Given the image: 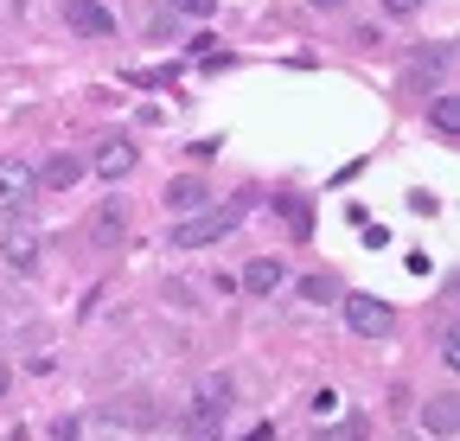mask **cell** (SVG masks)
<instances>
[{
    "label": "cell",
    "instance_id": "obj_15",
    "mask_svg": "<svg viewBox=\"0 0 460 441\" xmlns=\"http://www.w3.org/2000/svg\"><path fill=\"white\" fill-rule=\"evenodd\" d=\"M320 441H365V422H332L320 428Z\"/></svg>",
    "mask_w": 460,
    "mask_h": 441
},
{
    "label": "cell",
    "instance_id": "obj_4",
    "mask_svg": "<svg viewBox=\"0 0 460 441\" xmlns=\"http://www.w3.org/2000/svg\"><path fill=\"white\" fill-rule=\"evenodd\" d=\"M345 326H352L358 340H384L390 326H396V313H390V301H377V295H345Z\"/></svg>",
    "mask_w": 460,
    "mask_h": 441
},
{
    "label": "cell",
    "instance_id": "obj_3",
    "mask_svg": "<svg viewBox=\"0 0 460 441\" xmlns=\"http://www.w3.org/2000/svg\"><path fill=\"white\" fill-rule=\"evenodd\" d=\"M39 198V173L20 154H0V211H26Z\"/></svg>",
    "mask_w": 460,
    "mask_h": 441
},
{
    "label": "cell",
    "instance_id": "obj_6",
    "mask_svg": "<svg viewBox=\"0 0 460 441\" xmlns=\"http://www.w3.org/2000/svg\"><path fill=\"white\" fill-rule=\"evenodd\" d=\"M65 26L84 32V39H115V13L102 0H65Z\"/></svg>",
    "mask_w": 460,
    "mask_h": 441
},
{
    "label": "cell",
    "instance_id": "obj_23",
    "mask_svg": "<svg viewBox=\"0 0 460 441\" xmlns=\"http://www.w3.org/2000/svg\"><path fill=\"white\" fill-rule=\"evenodd\" d=\"M13 391V371H7V358H0V397H7Z\"/></svg>",
    "mask_w": 460,
    "mask_h": 441
},
{
    "label": "cell",
    "instance_id": "obj_10",
    "mask_svg": "<svg viewBox=\"0 0 460 441\" xmlns=\"http://www.w3.org/2000/svg\"><path fill=\"white\" fill-rule=\"evenodd\" d=\"M77 180H84V160H77V154H51V160H45V173H39L45 192H71Z\"/></svg>",
    "mask_w": 460,
    "mask_h": 441
},
{
    "label": "cell",
    "instance_id": "obj_20",
    "mask_svg": "<svg viewBox=\"0 0 460 441\" xmlns=\"http://www.w3.org/2000/svg\"><path fill=\"white\" fill-rule=\"evenodd\" d=\"M314 410H320V422H326V416H339V397H332V391H314Z\"/></svg>",
    "mask_w": 460,
    "mask_h": 441
},
{
    "label": "cell",
    "instance_id": "obj_9",
    "mask_svg": "<svg viewBox=\"0 0 460 441\" xmlns=\"http://www.w3.org/2000/svg\"><path fill=\"white\" fill-rule=\"evenodd\" d=\"M128 167H135V141L115 135V141H102V147H96V180H109V186H115Z\"/></svg>",
    "mask_w": 460,
    "mask_h": 441
},
{
    "label": "cell",
    "instance_id": "obj_13",
    "mask_svg": "<svg viewBox=\"0 0 460 441\" xmlns=\"http://www.w3.org/2000/svg\"><path fill=\"white\" fill-rule=\"evenodd\" d=\"M205 205H211V192L199 180H172L166 186V211H205Z\"/></svg>",
    "mask_w": 460,
    "mask_h": 441
},
{
    "label": "cell",
    "instance_id": "obj_18",
    "mask_svg": "<svg viewBox=\"0 0 460 441\" xmlns=\"http://www.w3.org/2000/svg\"><path fill=\"white\" fill-rule=\"evenodd\" d=\"M429 0H384V13H396V20H410V13H422Z\"/></svg>",
    "mask_w": 460,
    "mask_h": 441
},
{
    "label": "cell",
    "instance_id": "obj_11",
    "mask_svg": "<svg viewBox=\"0 0 460 441\" xmlns=\"http://www.w3.org/2000/svg\"><path fill=\"white\" fill-rule=\"evenodd\" d=\"M281 282H288V269H281V262H269V256H262V262H250V269L237 275V288H243V295H275Z\"/></svg>",
    "mask_w": 460,
    "mask_h": 441
},
{
    "label": "cell",
    "instance_id": "obj_14",
    "mask_svg": "<svg viewBox=\"0 0 460 441\" xmlns=\"http://www.w3.org/2000/svg\"><path fill=\"white\" fill-rule=\"evenodd\" d=\"M339 295V282H332V275H301V301H314V307H326Z\"/></svg>",
    "mask_w": 460,
    "mask_h": 441
},
{
    "label": "cell",
    "instance_id": "obj_2",
    "mask_svg": "<svg viewBox=\"0 0 460 441\" xmlns=\"http://www.w3.org/2000/svg\"><path fill=\"white\" fill-rule=\"evenodd\" d=\"M237 225H243V205H224V211H192L186 225H172V250H205V243H224Z\"/></svg>",
    "mask_w": 460,
    "mask_h": 441
},
{
    "label": "cell",
    "instance_id": "obj_16",
    "mask_svg": "<svg viewBox=\"0 0 460 441\" xmlns=\"http://www.w3.org/2000/svg\"><path fill=\"white\" fill-rule=\"evenodd\" d=\"M172 13H186V20H211V13H217V0H172Z\"/></svg>",
    "mask_w": 460,
    "mask_h": 441
},
{
    "label": "cell",
    "instance_id": "obj_22",
    "mask_svg": "<svg viewBox=\"0 0 460 441\" xmlns=\"http://www.w3.org/2000/svg\"><path fill=\"white\" fill-rule=\"evenodd\" d=\"M243 441H275V428H269V422H256V428H250Z\"/></svg>",
    "mask_w": 460,
    "mask_h": 441
},
{
    "label": "cell",
    "instance_id": "obj_17",
    "mask_svg": "<svg viewBox=\"0 0 460 441\" xmlns=\"http://www.w3.org/2000/svg\"><path fill=\"white\" fill-rule=\"evenodd\" d=\"M441 365H447V371L460 365V340H454V326H441Z\"/></svg>",
    "mask_w": 460,
    "mask_h": 441
},
{
    "label": "cell",
    "instance_id": "obj_7",
    "mask_svg": "<svg viewBox=\"0 0 460 441\" xmlns=\"http://www.w3.org/2000/svg\"><path fill=\"white\" fill-rule=\"evenodd\" d=\"M122 231H128V205H122V198H102V211H96V225H90L96 250H115V243H122Z\"/></svg>",
    "mask_w": 460,
    "mask_h": 441
},
{
    "label": "cell",
    "instance_id": "obj_1",
    "mask_svg": "<svg viewBox=\"0 0 460 441\" xmlns=\"http://www.w3.org/2000/svg\"><path fill=\"white\" fill-rule=\"evenodd\" d=\"M224 416H230V377H205L192 410L180 416V435L186 441H224Z\"/></svg>",
    "mask_w": 460,
    "mask_h": 441
},
{
    "label": "cell",
    "instance_id": "obj_21",
    "mask_svg": "<svg viewBox=\"0 0 460 441\" xmlns=\"http://www.w3.org/2000/svg\"><path fill=\"white\" fill-rule=\"evenodd\" d=\"M51 441H77V422H51Z\"/></svg>",
    "mask_w": 460,
    "mask_h": 441
},
{
    "label": "cell",
    "instance_id": "obj_5",
    "mask_svg": "<svg viewBox=\"0 0 460 441\" xmlns=\"http://www.w3.org/2000/svg\"><path fill=\"white\" fill-rule=\"evenodd\" d=\"M39 250H45V237L26 225V217H13V225L0 231V256H7V269H20V275L39 269Z\"/></svg>",
    "mask_w": 460,
    "mask_h": 441
},
{
    "label": "cell",
    "instance_id": "obj_19",
    "mask_svg": "<svg viewBox=\"0 0 460 441\" xmlns=\"http://www.w3.org/2000/svg\"><path fill=\"white\" fill-rule=\"evenodd\" d=\"M410 211H422V217H435V211H441V198H435V192H410Z\"/></svg>",
    "mask_w": 460,
    "mask_h": 441
},
{
    "label": "cell",
    "instance_id": "obj_12",
    "mask_svg": "<svg viewBox=\"0 0 460 441\" xmlns=\"http://www.w3.org/2000/svg\"><path fill=\"white\" fill-rule=\"evenodd\" d=\"M429 128H435L441 141H460V96H454V90H441V96L429 102Z\"/></svg>",
    "mask_w": 460,
    "mask_h": 441
},
{
    "label": "cell",
    "instance_id": "obj_24",
    "mask_svg": "<svg viewBox=\"0 0 460 441\" xmlns=\"http://www.w3.org/2000/svg\"><path fill=\"white\" fill-rule=\"evenodd\" d=\"M307 7H320V13H332V7H345V0H307Z\"/></svg>",
    "mask_w": 460,
    "mask_h": 441
},
{
    "label": "cell",
    "instance_id": "obj_8",
    "mask_svg": "<svg viewBox=\"0 0 460 441\" xmlns=\"http://www.w3.org/2000/svg\"><path fill=\"white\" fill-rule=\"evenodd\" d=\"M422 428H429V435H441V441H454V428H460V397H454V391L429 397V410H422Z\"/></svg>",
    "mask_w": 460,
    "mask_h": 441
}]
</instances>
